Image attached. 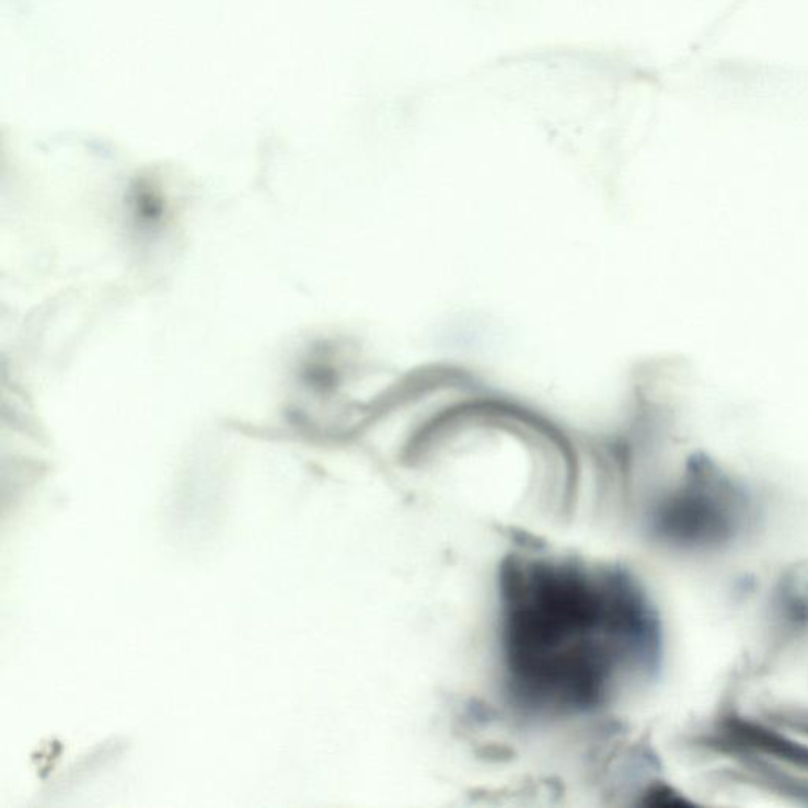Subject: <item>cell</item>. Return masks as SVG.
Returning <instances> with one entry per match:
<instances>
[{"label": "cell", "instance_id": "obj_1", "mask_svg": "<svg viewBox=\"0 0 808 808\" xmlns=\"http://www.w3.org/2000/svg\"><path fill=\"white\" fill-rule=\"evenodd\" d=\"M500 603L507 684L528 709L589 713L659 671V611L624 568L515 554L500 574Z\"/></svg>", "mask_w": 808, "mask_h": 808}, {"label": "cell", "instance_id": "obj_2", "mask_svg": "<svg viewBox=\"0 0 808 808\" xmlns=\"http://www.w3.org/2000/svg\"><path fill=\"white\" fill-rule=\"evenodd\" d=\"M757 523L758 507L750 489L704 453L685 460L681 477L653 517L660 540L701 554L731 549Z\"/></svg>", "mask_w": 808, "mask_h": 808}]
</instances>
